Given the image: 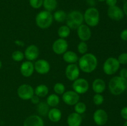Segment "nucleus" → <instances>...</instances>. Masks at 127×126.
Masks as SVG:
<instances>
[{
  "instance_id": "f257e3e1",
  "label": "nucleus",
  "mask_w": 127,
  "mask_h": 126,
  "mask_svg": "<svg viewBox=\"0 0 127 126\" xmlns=\"http://www.w3.org/2000/svg\"><path fill=\"white\" fill-rule=\"evenodd\" d=\"M79 68L85 73H91L97 68L98 61L92 53H86L78 59Z\"/></svg>"
},
{
  "instance_id": "f03ea898",
  "label": "nucleus",
  "mask_w": 127,
  "mask_h": 126,
  "mask_svg": "<svg viewBox=\"0 0 127 126\" xmlns=\"http://www.w3.org/2000/svg\"><path fill=\"white\" fill-rule=\"evenodd\" d=\"M109 88L114 95H119L123 93L127 88V79L120 76L112 78L109 83Z\"/></svg>"
},
{
  "instance_id": "7ed1b4c3",
  "label": "nucleus",
  "mask_w": 127,
  "mask_h": 126,
  "mask_svg": "<svg viewBox=\"0 0 127 126\" xmlns=\"http://www.w3.org/2000/svg\"><path fill=\"white\" fill-rule=\"evenodd\" d=\"M66 25L70 29H77L84 21V16L81 11L78 10L72 11L67 15Z\"/></svg>"
},
{
  "instance_id": "20e7f679",
  "label": "nucleus",
  "mask_w": 127,
  "mask_h": 126,
  "mask_svg": "<svg viewBox=\"0 0 127 126\" xmlns=\"http://www.w3.org/2000/svg\"><path fill=\"white\" fill-rule=\"evenodd\" d=\"M53 21V15L51 12L46 10L38 12L35 17L37 25L42 29H46L50 27Z\"/></svg>"
},
{
  "instance_id": "39448f33",
  "label": "nucleus",
  "mask_w": 127,
  "mask_h": 126,
  "mask_svg": "<svg viewBox=\"0 0 127 126\" xmlns=\"http://www.w3.org/2000/svg\"><path fill=\"white\" fill-rule=\"evenodd\" d=\"M84 21L87 25L89 27H95L99 23L100 14L97 9L94 7H90L86 10L84 14Z\"/></svg>"
},
{
  "instance_id": "423d86ee",
  "label": "nucleus",
  "mask_w": 127,
  "mask_h": 126,
  "mask_svg": "<svg viewBox=\"0 0 127 126\" xmlns=\"http://www.w3.org/2000/svg\"><path fill=\"white\" fill-rule=\"evenodd\" d=\"M120 64L117 58L110 57L107 59L103 65V70L106 75H112L115 74L120 68Z\"/></svg>"
},
{
  "instance_id": "0eeeda50",
  "label": "nucleus",
  "mask_w": 127,
  "mask_h": 126,
  "mask_svg": "<svg viewBox=\"0 0 127 126\" xmlns=\"http://www.w3.org/2000/svg\"><path fill=\"white\" fill-rule=\"evenodd\" d=\"M17 95L23 100H29L34 95V90L31 85L28 84L21 85L17 88Z\"/></svg>"
},
{
  "instance_id": "6e6552de",
  "label": "nucleus",
  "mask_w": 127,
  "mask_h": 126,
  "mask_svg": "<svg viewBox=\"0 0 127 126\" xmlns=\"http://www.w3.org/2000/svg\"><path fill=\"white\" fill-rule=\"evenodd\" d=\"M73 88L78 94H84L89 90V83L88 80L83 78H78L74 81Z\"/></svg>"
},
{
  "instance_id": "1a4fd4ad",
  "label": "nucleus",
  "mask_w": 127,
  "mask_h": 126,
  "mask_svg": "<svg viewBox=\"0 0 127 126\" xmlns=\"http://www.w3.org/2000/svg\"><path fill=\"white\" fill-rule=\"evenodd\" d=\"M68 48V42L64 38H58L55 41L52 45V49L55 54L61 55L67 51Z\"/></svg>"
},
{
  "instance_id": "9d476101",
  "label": "nucleus",
  "mask_w": 127,
  "mask_h": 126,
  "mask_svg": "<svg viewBox=\"0 0 127 126\" xmlns=\"http://www.w3.org/2000/svg\"><path fill=\"white\" fill-rule=\"evenodd\" d=\"M62 100L64 103L69 106H73L79 101V95L74 91L69 90L63 94Z\"/></svg>"
},
{
  "instance_id": "9b49d317",
  "label": "nucleus",
  "mask_w": 127,
  "mask_h": 126,
  "mask_svg": "<svg viewBox=\"0 0 127 126\" xmlns=\"http://www.w3.org/2000/svg\"><path fill=\"white\" fill-rule=\"evenodd\" d=\"M80 71L79 68L76 64H69L66 67L65 75L68 80L74 81L79 78Z\"/></svg>"
},
{
  "instance_id": "f8f14e48",
  "label": "nucleus",
  "mask_w": 127,
  "mask_h": 126,
  "mask_svg": "<svg viewBox=\"0 0 127 126\" xmlns=\"http://www.w3.org/2000/svg\"><path fill=\"white\" fill-rule=\"evenodd\" d=\"M93 119L97 126H102L107 122L108 114L102 109H97L93 114Z\"/></svg>"
},
{
  "instance_id": "ddd939ff",
  "label": "nucleus",
  "mask_w": 127,
  "mask_h": 126,
  "mask_svg": "<svg viewBox=\"0 0 127 126\" xmlns=\"http://www.w3.org/2000/svg\"><path fill=\"white\" fill-rule=\"evenodd\" d=\"M107 15L110 19L114 21H121L124 17V12L120 7L116 6L109 7L107 10Z\"/></svg>"
},
{
  "instance_id": "4468645a",
  "label": "nucleus",
  "mask_w": 127,
  "mask_h": 126,
  "mask_svg": "<svg viewBox=\"0 0 127 126\" xmlns=\"http://www.w3.org/2000/svg\"><path fill=\"white\" fill-rule=\"evenodd\" d=\"M34 69L39 74L44 75L49 72L50 65L49 63L45 59H38L35 63Z\"/></svg>"
},
{
  "instance_id": "2eb2a0df",
  "label": "nucleus",
  "mask_w": 127,
  "mask_h": 126,
  "mask_svg": "<svg viewBox=\"0 0 127 126\" xmlns=\"http://www.w3.org/2000/svg\"><path fill=\"white\" fill-rule=\"evenodd\" d=\"M77 34L82 42H86L91 37V30L88 25L82 24L77 28Z\"/></svg>"
},
{
  "instance_id": "dca6fc26",
  "label": "nucleus",
  "mask_w": 127,
  "mask_h": 126,
  "mask_svg": "<svg viewBox=\"0 0 127 126\" xmlns=\"http://www.w3.org/2000/svg\"><path fill=\"white\" fill-rule=\"evenodd\" d=\"M24 54V57L27 59V61H35L39 56V49L36 45L31 44L26 48Z\"/></svg>"
},
{
  "instance_id": "f3484780",
  "label": "nucleus",
  "mask_w": 127,
  "mask_h": 126,
  "mask_svg": "<svg viewBox=\"0 0 127 126\" xmlns=\"http://www.w3.org/2000/svg\"><path fill=\"white\" fill-rule=\"evenodd\" d=\"M34 65L29 61H25L21 64L20 71L21 74L25 77H29L33 74L34 71Z\"/></svg>"
},
{
  "instance_id": "a211bd4d",
  "label": "nucleus",
  "mask_w": 127,
  "mask_h": 126,
  "mask_svg": "<svg viewBox=\"0 0 127 126\" xmlns=\"http://www.w3.org/2000/svg\"><path fill=\"white\" fill-rule=\"evenodd\" d=\"M24 126H44V122L41 117L38 115H32L26 118Z\"/></svg>"
},
{
  "instance_id": "6ab92c4d",
  "label": "nucleus",
  "mask_w": 127,
  "mask_h": 126,
  "mask_svg": "<svg viewBox=\"0 0 127 126\" xmlns=\"http://www.w3.org/2000/svg\"><path fill=\"white\" fill-rule=\"evenodd\" d=\"M83 121L81 115L76 112H72L67 118V124L68 126H80Z\"/></svg>"
},
{
  "instance_id": "aec40b11",
  "label": "nucleus",
  "mask_w": 127,
  "mask_h": 126,
  "mask_svg": "<svg viewBox=\"0 0 127 126\" xmlns=\"http://www.w3.org/2000/svg\"><path fill=\"white\" fill-rule=\"evenodd\" d=\"M106 88L105 81L101 79H96L93 81L92 84V88L95 93L101 94L104 91Z\"/></svg>"
},
{
  "instance_id": "412c9836",
  "label": "nucleus",
  "mask_w": 127,
  "mask_h": 126,
  "mask_svg": "<svg viewBox=\"0 0 127 126\" xmlns=\"http://www.w3.org/2000/svg\"><path fill=\"white\" fill-rule=\"evenodd\" d=\"M62 111L58 108L53 107L48 111V119H50V121L53 122H57L60 121L61 119H62Z\"/></svg>"
},
{
  "instance_id": "4be33fe9",
  "label": "nucleus",
  "mask_w": 127,
  "mask_h": 126,
  "mask_svg": "<svg viewBox=\"0 0 127 126\" xmlns=\"http://www.w3.org/2000/svg\"><path fill=\"white\" fill-rule=\"evenodd\" d=\"M63 59L68 64H74L78 61V56L76 53L72 51H66L63 54Z\"/></svg>"
},
{
  "instance_id": "5701e85b",
  "label": "nucleus",
  "mask_w": 127,
  "mask_h": 126,
  "mask_svg": "<svg viewBox=\"0 0 127 126\" xmlns=\"http://www.w3.org/2000/svg\"><path fill=\"white\" fill-rule=\"evenodd\" d=\"M48 88L47 85L41 84L36 86L34 90V94L38 97H45L47 96L48 93Z\"/></svg>"
},
{
  "instance_id": "b1692460",
  "label": "nucleus",
  "mask_w": 127,
  "mask_h": 126,
  "mask_svg": "<svg viewBox=\"0 0 127 126\" xmlns=\"http://www.w3.org/2000/svg\"><path fill=\"white\" fill-rule=\"evenodd\" d=\"M49 106L45 102H39L37 104V111L40 116H45L48 115L49 111Z\"/></svg>"
},
{
  "instance_id": "393cba45",
  "label": "nucleus",
  "mask_w": 127,
  "mask_h": 126,
  "mask_svg": "<svg viewBox=\"0 0 127 126\" xmlns=\"http://www.w3.org/2000/svg\"><path fill=\"white\" fill-rule=\"evenodd\" d=\"M57 0H43V6L46 11L52 12L57 9Z\"/></svg>"
},
{
  "instance_id": "a878e982",
  "label": "nucleus",
  "mask_w": 127,
  "mask_h": 126,
  "mask_svg": "<svg viewBox=\"0 0 127 126\" xmlns=\"http://www.w3.org/2000/svg\"><path fill=\"white\" fill-rule=\"evenodd\" d=\"M46 103L50 107H55L60 103L59 96L57 94H51L47 97Z\"/></svg>"
},
{
  "instance_id": "bb28decb",
  "label": "nucleus",
  "mask_w": 127,
  "mask_h": 126,
  "mask_svg": "<svg viewBox=\"0 0 127 126\" xmlns=\"http://www.w3.org/2000/svg\"><path fill=\"white\" fill-rule=\"evenodd\" d=\"M53 17L55 21L58 22H63L66 19L67 14L63 10H58L55 11L53 15Z\"/></svg>"
},
{
  "instance_id": "cd10ccee",
  "label": "nucleus",
  "mask_w": 127,
  "mask_h": 126,
  "mask_svg": "<svg viewBox=\"0 0 127 126\" xmlns=\"http://www.w3.org/2000/svg\"><path fill=\"white\" fill-rule=\"evenodd\" d=\"M71 29L67 25H62L58 28V35L60 38H65L70 35Z\"/></svg>"
},
{
  "instance_id": "c85d7f7f",
  "label": "nucleus",
  "mask_w": 127,
  "mask_h": 126,
  "mask_svg": "<svg viewBox=\"0 0 127 126\" xmlns=\"http://www.w3.org/2000/svg\"><path fill=\"white\" fill-rule=\"evenodd\" d=\"M74 111L76 113L83 114L86 111V105L83 102H78L74 105Z\"/></svg>"
},
{
  "instance_id": "c756f323",
  "label": "nucleus",
  "mask_w": 127,
  "mask_h": 126,
  "mask_svg": "<svg viewBox=\"0 0 127 126\" xmlns=\"http://www.w3.org/2000/svg\"><path fill=\"white\" fill-rule=\"evenodd\" d=\"M53 90L57 95H63L65 92V86L62 83H57L53 86Z\"/></svg>"
},
{
  "instance_id": "7c9ffc66",
  "label": "nucleus",
  "mask_w": 127,
  "mask_h": 126,
  "mask_svg": "<svg viewBox=\"0 0 127 126\" xmlns=\"http://www.w3.org/2000/svg\"><path fill=\"white\" fill-rule=\"evenodd\" d=\"M12 59L16 62H20L24 58V54L21 51H15L12 53Z\"/></svg>"
},
{
  "instance_id": "2f4dec72",
  "label": "nucleus",
  "mask_w": 127,
  "mask_h": 126,
  "mask_svg": "<svg viewBox=\"0 0 127 126\" xmlns=\"http://www.w3.org/2000/svg\"><path fill=\"white\" fill-rule=\"evenodd\" d=\"M88 51V45L86 42H81L78 45V51L80 54H84Z\"/></svg>"
},
{
  "instance_id": "473e14b6",
  "label": "nucleus",
  "mask_w": 127,
  "mask_h": 126,
  "mask_svg": "<svg viewBox=\"0 0 127 126\" xmlns=\"http://www.w3.org/2000/svg\"><path fill=\"white\" fill-rule=\"evenodd\" d=\"M104 101V96L100 93H95L94 96H93V102L95 105H102Z\"/></svg>"
},
{
  "instance_id": "72a5a7b5",
  "label": "nucleus",
  "mask_w": 127,
  "mask_h": 126,
  "mask_svg": "<svg viewBox=\"0 0 127 126\" xmlns=\"http://www.w3.org/2000/svg\"><path fill=\"white\" fill-rule=\"evenodd\" d=\"M43 0H29V4L33 9H38L43 6Z\"/></svg>"
},
{
  "instance_id": "f704fd0d",
  "label": "nucleus",
  "mask_w": 127,
  "mask_h": 126,
  "mask_svg": "<svg viewBox=\"0 0 127 126\" xmlns=\"http://www.w3.org/2000/svg\"><path fill=\"white\" fill-rule=\"evenodd\" d=\"M117 59L120 64L126 65L127 64V53H121Z\"/></svg>"
},
{
  "instance_id": "c9c22d12",
  "label": "nucleus",
  "mask_w": 127,
  "mask_h": 126,
  "mask_svg": "<svg viewBox=\"0 0 127 126\" xmlns=\"http://www.w3.org/2000/svg\"><path fill=\"white\" fill-rule=\"evenodd\" d=\"M120 115L123 119L127 121V106H125L120 111Z\"/></svg>"
},
{
  "instance_id": "e433bc0d",
  "label": "nucleus",
  "mask_w": 127,
  "mask_h": 126,
  "mask_svg": "<svg viewBox=\"0 0 127 126\" xmlns=\"http://www.w3.org/2000/svg\"><path fill=\"white\" fill-rule=\"evenodd\" d=\"M120 38L124 41H127V28L124 29L120 33Z\"/></svg>"
},
{
  "instance_id": "4c0bfd02",
  "label": "nucleus",
  "mask_w": 127,
  "mask_h": 126,
  "mask_svg": "<svg viewBox=\"0 0 127 126\" xmlns=\"http://www.w3.org/2000/svg\"><path fill=\"white\" fill-rule=\"evenodd\" d=\"M105 2L109 7H111V6H116L117 3V0H105Z\"/></svg>"
},
{
  "instance_id": "58836bf2",
  "label": "nucleus",
  "mask_w": 127,
  "mask_h": 126,
  "mask_svg": "<svg viewBox=\"0 0 127 126\" xmlns=\"http://www.w3.org/2000/svg\"><path fill=\"white\" fill-rule=\"evenodd\" d=\"M31 102L33 104H34V105H37L40 102L39 97L38 96H37V95H33L32 97V98L31 99Z\"/></svg>"
},
{
  "instance_id": "ea45409f",
  "label": "nucleus",
  "mask_w": 127,
  "mask_h": 126,
  "mask_svg": "<svg viewBox=\"0 0 127 126\" xmlns=\"http://www.w3.org/2000/svg\"><path fill=\"white\" fill-rule=\"evenodd\" d=\"M120 76L123 78L127 79V69H122L120 70Z\"/></svg>"
},
{
  "instance_id": "a19ab883",
  "label": "nucleus",
  "mask_w": 127,
  "mask_h": 126,
  "mask_svg": "<svg viewBox=\"0 0 127 126\" xmlns=\"http://www.w3.org/2000/svg\"><path fill=\"white\" fill-rule=\"evenodd\" d=\"M14 43L17 46H24V42L20 40H15Z\"/></svg>"
},
{
  "instance_id": "79ce46f5",
  "label": "nucleus",
  "mask_w": 127,
  "mask_h": 126,
  "mask_svg": "<svg viewBox=\"0 0 127 126\" xmlns=\"http://www.w3.org/2000/svg\"><path fill=\"white\" fill-rule=\"evenodd\" d=\"M86 2L91 7H94L95 5V0H86Z\"/></svg>"
},
{
  "instance_id": "37998d69",
  "label": "nucleus",
  "mask_w": 127,
  "mask_h": 126,
  "mask_svg": "<svg viewBox=\"0 0 127 126\" xmlns=\"http://www.w3.org/2000/svg\"><path fill=\"white\" fill-rule=\"evenodd\" d=\"M123 11L124 12V14L127 16V1L124 2V6H123Z\"/></svg>"
},
{
  "instance_id": "c03bdc74",
  "label": "nucleus",
  "mask_w": 127,
  "mask_h": 126,
  "mask_svg": "<svg viewBox=\"0 0 127 126\" xmlns=\"http://www.w3.org/2000/svg\"><path fill=\"white\" fill-rule=\"evenodd\" d=\"M1 67H2V62L0 60V69H1Z\"/></svg>"
},
{
  "instance_id": "a18cd8bd",
  "label": "nucleus",
  "mask_w": 127,
  "mask_h": 126,
  "mask_svg": "<svg viewBox=\"0 0 127 126\" xmlns=\"http://www.w3.org/2000/svg\"><path fill=\"white\" fill-rule=\"evenodd\" d=\"M123 126H127V121H126V122H125V123L124 124V125H123Z\"/></svg>"
},
{
  "instance_id": "49530a36",
  "label": "nucleus",
  "mask_w": 127,
  "mask_h": 126,
  "mask_svg": "<svg viewBox=\"0 0 127 126\" xmlns=\"http://www.w3.org/2000/svg\"><path fill=\"white\" fill-rule=\"evenodd\" d=\"M98 1H99V2H104V1H105V0H97Z\"/></svg>"
},
{
  "instance_id": "de8ad7c7",
  "label": "nucleus",
  "mask_w": 127,
  "mask_h": 126,
  "mask_svg": "<svg viewBox=\"0 0 127 126\" xmlns=\"http://www.w3.org/2000/svg\"></svg>"
}]
</instances>
